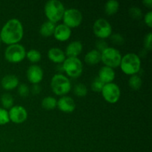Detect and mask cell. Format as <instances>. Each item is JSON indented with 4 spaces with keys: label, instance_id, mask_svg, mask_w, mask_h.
Here are the masks:
<instances>
[{
    "label": "cell",
    "instance_id": "6da1fadb",
    "mask_svg": "<svg viewBox=\"0 0 152 152\" xmlns=\"http://www.w3.org/2000/svg\"><path fill=\"white\" fill-rule=\"evenodd\" d=\"M24 35V28L22 22L17 19L7 21L0 31V39L4 44H18Z\"/></svg>",
    "mask_w": 152,
    "mask_h": 152
},
{
    "label": "cell",
    "instance_id": "7a4b0ae2",
    "mask_svg": "<svg viewBox=\"0 0 152 152\" xmlns=\"http://www.w3.org/2000/svg\"><path fill=\"white\" fill-rule=\"evenodd\" d=\"M120 67L124 74L130 76L134 75L140 70V58L136 53H127L122 57Z\"/></svg>",
    "mask_w": 152,
    "mask_h": 152
},
{
    "label": "cell",
    "instance_id": "3957f363",
    "mask_svg": "<svg viewBox=\"0 0 152 152\" xmlns=\"http://www.w3.org/2000/svg\"><path fill=\"white\" fill-rule=\"evenodd\" d=\"M44 10L48 21L56 23L62 19L65 9L59 0H49L45 4Z\"/></svg>",
    "mask_w": 152,
    "mask_h": 152
},
{
    "label": "cell",
    "instance_id": "277c9868",
    "mask_svg": "<svg viewBox=\"0 0 152 152\" xmlns=\"http://www.w3.org/2000/svg\"><path fill=\"white\" fill-rule=\"evenodd\" d=\"M50 87L55 94L64 96L71 91V84L68 77L63 74H56L50 80Z\"/></svg>",
    "mask_w": 152,
    "mask_h": 152
},
{
    "label": "cell",
    "instance_id": "5b68a950",
    "mask_svg": "<svg viewBox=\"0 0 152 152\" xmlns=\"http://www.w3.org/2000/svg\"><path fill=\"white\" fill-rule=\"evenodd\" d=\"M25 57L26 50L25 47L19 43L8 45L4 51V58L10 63H19Z\"/></svg>",
    "mask_w": 152,
    "mask_h": 152
},
{
    "label": "cell",
    "instance_id": "8992f818",
    "mask_svg": "<svg viewBox=\"0 0 152 152\" xmlns=\"http://www.w3.org/2000/svg\"><path fill=\"white\" fill-rule=\"evenodd\" d=\"M62 67L67 75L72 78L81 76L83 71V62L78 57H68L63 62Z\"/></svg>",
    "mask_w": 152,
    "mask_h": 152
},
{
    "label": "cell",
    "instance_id": "52a82bcc",
    "mask_svg": "<svg viewBox=\"0 0 152 152\" xmlns=\"http://www.w3.org/2000/svg\"><path fill=\"white\" fill-rule=\"evenodd\" d=\"M122 55L117 49L114 48H107L101 53V61L109 68H114L120 66Z\"/></svg>",
    "mask_w": 152,
    "mask_h": 152
},
{
    "label": "cell",
    "instance_id": "ba28073f",
    "mask_svg": "<svg viewBox=\"0 0 152 152\" xmlns=\"http://www.w3.org/2000/svg\"><path fill=\"white\" fill-rule=\"evenodd\" d=\"M62 19L64 25L68 26L69 28H77L80 26L83 22V14L77 9H67L65 10Z\"/></svg>",
    "mask_w": 152,
    "mask_h": 152
},
{
    "label": "cell",
    "instance_id": "9c48e42d",
    "mask_svg": "<svg viewBox=\"0 0 152 152\" xmlns=\"http://www.w3.org/2000/svg\"><path fill=\"white\" fill-rule=\"evenodd\" d=\"M93 31L98 38L104 39L111 37L112 34V27L106 19L99 18L94 23Z\"/></svg>",
    "mask_w": 152,
    "mask_h": 152
},
{
    "label": "cell",
    "instance_id": "30bf717a",
    "mask_svg": "<svg viewBox=\"0 0 152 152\" xmlns=\"http://www.w3.org/2000/svg\"><path fill=\"white\" fill-rule=\"evenodd\" d=\"M101 93L105 100L111 104H114L118 102L121 94L120 87L113 83L105 84Z\"/></svg>",
    "mask_w": 152,
    "mask_h": 152
},
{
    "label": "cell",
    "instance_id": "8fae6325",
    "mask_svg": "<svg viewBox=\"0 0 152 152\" xmlns=\"http://www.w3.org/2000/svg\"><path fill=\"white\" fill-rule=\"evenodd\" d=\"M10 121L16 124L24 123L28 119V111L22 105H13L8 111Z\"/></svg>",
    "mask_w": 152,
    "mask_h": 152
},
{
    "label": "cell",
    "instance_id": "7c38bea8",
    "mask_svg": "<svg viewBox=\"0 0 152 152\" xmlns=\"http://www.w3.org/2000/svg\"><path fill=\"white\" fill-rule=\"evenodd\" d=\"M26 75L28 81L33 85H35L39 84L42 80L44 72L39 65H33L28 68Z\"/></svg>",
    "mask_w": 152,
    "mask_h": 152
},
{
    "label": "cell",
    "instance_id": "4fadbf2b",
    "mask_svg": "<svg viewBox=\"0 0 152 152\" xmlns=\"http://www.w3.org/2000/svg\"><path fill=\"white\" fill-rule=\"evenodd\" d=\"M58 108L63 113H72L76 108V103L74 99L68 96H62L57 101Z\"/></svg>",
    "mask_w": 152,
    "mask_h": 152
},
{
    "label": "cell",
    "instance_id": "5bb4252c",
    "mask_svg": "<svg viewBox=\"0 0 152 152\" xmlns=\"http://www.w3.org/2000/svg\"><path fill=\"white\" fill-rule=\"evenodd\" d=\"M71 35V28L65 25L64 24H60L56 26L53 37L56 40L59 42H65L69 39Z\"/></svg>",
    "mask_w": 152,
    "mask_h": 152
},
{
    "label": "cell",
    "instance_id": "9a60e30c",
    "mask_svg": "<svg viewBox=\"0 0 152 152\" xmlns=\"http://www.w3.org/2000/svg\"><path fill=\"white\" fill-rule=\"evenodd\" d=\"M97 77L104 84H108L114 81L115 78V72L113 68L105 65L100 68Z\"/></svg>",
    "mask_w": 152,
    "mask_h": 152
},
{
    "label": "cell",
    "instance_id": "2e32d148",
    "mask_svg": "<svg viewBox=\"0 0 152 152\" xmlns=\"http://www.w3.org/2000/svg\"><path fill=\"white\" fill-rule=\"evenodd\" d=\"M19 84V79L13 74H7L4 76L1 81V87L6 91H12L18 87Z\"/></svg>",
    "mask_w": 152,
    "mask_h": 152
},
{
    "label": "cell",
    "instance_id": "e0dca14e",
    "mask_svg": "<svg viewBox=\"0 0 152 152\" xmlns=\"http://www.w3.org/2000/svg\"><path fill=\"white\" fill-rule=\"evenodd\" d=\"M48 57L51 62L54 63H63L65 60V52L59 48H52L48 52Z\"/></svg>",
    "mask_w": 152,
    "mask_h": 152
},
{
    "label": "cell",
    "instance_id": "ac0fdd59",
    "mask_svg": "<svg viewBox=\"0 0 152 152\" xmlns=\"http://www.w3.org/2000/svg\"><path fill=\"white\" fill-rule=\"evenodd\" d=\"M83 46L81 42L74 41L69 43L65 49V56L68 57H77L83 51Z\"/></svg>",
    "mask_w": 152,
    "mask_h": 152
},
{
    "label": "cell",
    "instance_id": "d6986e66",
    "mask_svg": "<svg viewBox=\"0 0 152 152\" xmlns=\"http://www.w3.org/2000/svg\"><path fill=\"white\" fill-rule=\"evenodd\" d=\"M85 62L89 65H95L101 61V53L97 50H91L85 56Z\"/></svg>",
    "mask_w": 152,
    "mask_h": 152
},
{
    "label": "cell",
    "instance_id": "ffe728a7",
    "mask_svg": "<svg viewBox=\"0 0 152 152\" xmlns=\"http://www.w3.org/2000/svg\"><path fill=\"white\" fill-rule=\"evenodd\" d=\"M55 28H56L55 23L48 20L41 25L39 33L43 37H50V36L53 35Z\"/></svg>",
    "mask_w": 152,
    "mask_h": 152
},
{
    "label": "cell",
    "instance_id": "44dd1931",
    "mask_svg": "<svg viewBox=\"0 0 152 152\" xmlns=\"http://www.w3.org/2000/svg\"><path fill=\"white\" fill-rule=\"evenodd\" d=\"M120 7V3L116 0H109L105 4V12L108 16H111L117 13Z\"/></svg>",
    "mask_w": 152,
    "mask_h": 152
},
{
    "label": "cell",
    "instance_id": "7402d4cb",
    "mask_svg": "<svg viewBox=\"0 0 152 152\" xmlns=\"http://www.w3.org/2000/svg\"><path fill=\"white\" fill-rule=\"evenodd\" d=\"M57 106V100L53 96H46L42 100V107L46 110H53Z\"/></svg>",
    "mask_w": 152,
    "mask_h": 152
},
{
    "label": "cell",
    "instance_id": "603a6c76",
    "mask_svg": "<svg viewBox=\"0 0 152 152\" xmlns=\"http://www.w3.org/2000/svg\"><path fill=\"white\" fill-rule=\"evenodd\" d=\"M142 84V79L140 76L134 74V75L131 76L129 80V85L132 90L137 91L141 88Z\"/></svg>",
    "mask_w": 152,
    "mask_h": 152
},
{
    "label": "cell",
    "instance_id": "cb8c5ba5",
    "mask_svg": "<svg viewBox=\"0 0 152 152\" xmlns=\"http://www.w3.org/2000/svg\"><path fill=\"white\" fill-rule=\"evenodd\" d=\"M26 57L28 58L30 62L36 63V62H38L41 60L42 54L38 50L31 49L28 52H26Z\"/></svg>",
    "mask_w": 152,
    "mask_h": 152
},
{
    "label": "cell",
    "instance_id": "d4e9b609",
    "mask_svg": "<svg viewBox=\"0 0 152 152\" xmlns=\"http://www.w3.org/2000/svg\"><path fill=\"white\" fill-rule=\"evenodd\" d=\"M13 98L10 94H4L1 96V104L4 109H10L13 106Z\"/></svg>",
    "mask_w": 152,
    "mask_h": 152
},
{
    "label": "cell",
    "instance_id": "484cf974",
    "mask_svg": "<svg viewBox=\"0 0 152 152\" xmlns=\"http://www.w3.org/2000/svg\"><path fill=\"white\" fill-rule=\"evenodd\" d=\"M74 92L76 96H79V97H84L87 95V87L83 83H78L74 86Z\"/></svg>",
    "mask_w": 152,
    "mask_h": 152
},
{
    "label": "cell",
    "instance_id": "4316f807",
    "mask_svg": "<svg viewBox=\"0 0 152 152\" xmlns=\"http://www.w3.org/2000/svg\"><path fill=\"white\" fill-rule=\"evenodd\" d=\"M104 86H105V84L98 77H96L91 83V87L92 91H94L101 92L102 88H103Z\"/></svg>",
    "mask_w": 152,
    "mask_h": 152
},
{
    "label": "cell",
    "instance_id": "83f0119b",
    "mask_svg": "<svg viewBox=\"0 0 152 152\" xmlns=\"http://www.w3.org/2000/svg\"><path fill=\"white\" fill-rule=\"evenodd\" d=\"M129 13L131 17L134 19H140L142 16V10L137 7H131L129 10Z\"/></svg>",
    "mask_w": 152,
    "mask_h": 152
},
{
    "label": "cell",
    "instance_id": "f1b7e54d",
    "mask_svg": "<svg viewBox=\"0 0 152 152\" xmlns=\"http://www.w3.org/2000/svg\"><path fill=\"white\" fill-rule=\"evenodd\" d=\"M10 122L8 111L6 109L0 108V126H4Z\"/></svg>",
    "mask_w": 152,
    "mask_h": 152
},
{
    "label": "cell",
    "instance_id": "f546056e",
    "mask_svg": "<svg viewBox=\"0 0 152 152\" xmlns=\"http://www.w3.org/2000/svg\"><path fill=\"white\" fill-rule=\"evenodd\" d=\"M30 93V88L25 83H22V84H19L18 86V94L19 96L22 97H26L28 96Z\"/></svg>",
    "mask_w": 152,
    "mask_h": 152
},
{
    "label": "cell",
    "instance_id": "4dcf8cb0",
    "mask_svg": "<svg viewBox=\"0 0 152 152\" xmlns=\"http://www.w3.org/2000/svg\"><path fill=\"white\" fill-rule=\"evenodd\" d=\"M111 39L114 44L117 45H122L124 43V37L123 35L120 34H114L111 35Z\"/></svg>",
    "mask_w": 152,
    "mask_h": 152
},
{
    "label": "cell",
    "instance_id": "1f68e13d",
    "mask_svg": "<svg viewBox=\"0 0 152 152\" xmlns=\"http://www.w3.org/2000/svg\"><path fill=\"white\" fill-rule=\"evenodd\" d=\"M152 34L151 32L148 33V34H146L144 38V47L145 49L148 50H151L152 48Z\"/></svg>",
    "mask_w": 152,
    "mask_h": 152
},
{
    "label": "cell",
    "instance_id": "d6a6232c",
    "mask_svg": "<svg viewBox=\"0 0 152 152\" xmlns=\"http://www.w3.org/2000/svg\"><path fill=\"white\" fill-rule=\"evenodd\" d=\"M96 47L97 48L98 51H99L100 53H102L104 50L108 48V44L105 41H104L103 39H100V40H98L96 43Z\"/></svg>",
    "mask_w": 152,
    "mask_h": 152
},
{
    "label": "cell",
    "instance_id": "836d02e7",
    "mask_svg": "<svg viewBox=\"0 0 152 152\" xmlns=\"http://www.w3.org/2000/svg\"><path fill=\"white\" fill-rule=\"evenodd\" d=\"M144 22L149 28L152 27V11H148L144 16Z\"/></svg>",
    "mask_w": 152,
    "mask_h": 152
},
{
    "label": "cell",
    "instance_id": "e575fe53",
    "mask_svg": "<svg viewBox=\"0 0 152 152\" xmlns=\"http://www.w3.org/2000/svg\"><path fill=\"white\" fill-rule=\"evenodd\" d=\"M41 91H42V88L39 84L33 85V86L31 87V93H32L34 95L39 94L41 92Z\"/></svg>",
    "mask_w": 152,
    "mask_h": 152
},
{
    "label": "cell",
    "instance_id": "d590c367",
    "mask_svg": "<svg viewBox=\"0 0 152 152\" xmlns=\"http://www.w3.org/2000/svg\"><path fill=\"white\" fill-rule=\"evenodd\" d=\"M142 3H143L144 5L147 6L149 8H151L152 7V0H144L142 1Z\"/></svg>",
    "mask_w": 152,
    "mask_h": 152
},
{
    "label": "cell",
    "instance_id": "8d00e7d4",
    "mask_svg": "<svg viewBox=\"0 0 152 152\" xmlns=\"http://www.w3.org/2000/svg\"><path fill=\"white\" fill-rule=\"evenodd\" d=\"M1 39H0V45H1Z\"/></svg>",
    "mask_w": 152,
    "mask_h": 152
}]
</instances>
